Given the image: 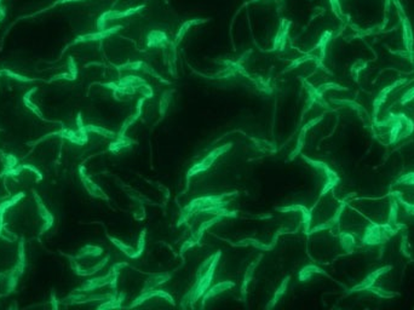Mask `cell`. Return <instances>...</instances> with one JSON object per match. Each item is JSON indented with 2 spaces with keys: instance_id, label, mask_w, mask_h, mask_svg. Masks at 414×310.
<instances>
[{
  "instance_id": "6da1fadb",
  "label": "cell",
  "mask_w": 414,
  "mask_h": 310,
  "mask_svg": "<svg viewBox=\"0 0 414 310\" xmlns=\"http://www.w3.org/2000/svg\"><path fill=\"white\" fill-rule=\"evenodd\" d=\"M142 9H144V5H142V6H137V7H135V9L125 10V11H115V10H111V11L104 12V14L102 15V16L99 17V19H98V28H101V31H102L108 21H113V19H119V18H123V17L131 16V15L140 11Z\"/></svg>"
},
{
  "instance_id": "7a4b0ae2",
  "label": "cell",
  "mask_w": 414,
  "mask_h": 310,
  "mask_svg": "<svg viewBox=\"0 0 414 310\" xmlns=\"http://www.w3.org/2000/svg\"><path fill=\"white\" fill-rule=\"evenodd\" d=\"M203 22H206V19H190V21L185 22V23H183V26L181 27V29L178 31V34H177V40H181L182 36L185 34V31H188L189 28H190L193 24H199V23H203Z\"/></svg>"
},
{
  "instance_id": "3957f363",
  "label": "cell",
  "mask_w": 414,
  "mask_h": 310,
  "mask_svg": "<svg viewBox=\"0 0 414 310\" xmlns=\"http://www.w3.org/2000/svg\"><path fill=\"white\" fill-rule=\"evenodd\" d=\"M72 1H82V0H60L58 4H64V2H72Z\"/></svg>"
}]
</instances>
